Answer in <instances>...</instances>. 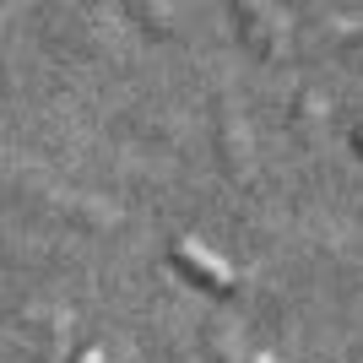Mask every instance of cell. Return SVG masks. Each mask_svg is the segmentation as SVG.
Instances as JSON below:
<instances>
[{
	"label": "cell",
	"instance_id": "1",
	"mask_svg": "<svg viewBox=\"0 0 363 363\" xmlns=\"http://www.w3.org/2000/svg\"><path fill=\"white\" fill-rule=\"evenodd\" d=\"M174 255H179L184 266L201 277V282H212V288H233V282H239V272H233L217 250H206L201 239H179V244H174Z\"/></svg>",
	"mask_w": 363,
	"mask_h": 363
},
{
	"label": "cell",
	"instance_id": "2",
	"mask_svg": "<svg viewBox=\"0 0 363 363\" xmlns=\"http://www.w3.org/2000/svg\"><path fill=\"white\" fill-rule=\"evenodd\" d=\"M76 363H104V347H87V352H82Z\"/></svg>",
	"mask_w": 363,
	"mask_h": 363
},
{
	"label": "cell",
	"instance_id": "3",
	"mask_svg": "<svg viewBox=\"0 0 363 363\" xmlns=\"http://www.w3.org/2000/svg\"><path fill=\"white\" fill-rule=\"evenodd\" d=\"M358 141H363V130H358Z\"/></svg>",
	"mask_w": 363,
	"mask_h": 363
}]
</instances>
